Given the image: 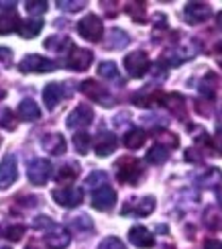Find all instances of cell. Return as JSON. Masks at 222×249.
<instances>
[{
  "mask_svg": "<svg viewBox=\"0 0 222 249\" xmlns=\"http://www.w3.org/2000/svg\"><path fill=\"white\" fill-rule=\"evenodd\" d=\"M116 178L124 184H137L141 178V165L135 158H122L116 161Z\"/></svg>",
  "mask_w": 222,
  "mask_h": 249,
  "instance_id": "1",
  "label": "cell"
},
{
  "mask_svg": "<svg viewBox=\"0 0 222 249\" xmlns=\"http://www.w3.org/2000/svg\"><path fill=\"white\" fill-rule=\"evenodd\" d=\"M18 70L23 71V74H43V71H51L55 70V64L51 59L43 57V55H25L23 61L18 64Z\"/></svg>",
  "mask_w": 222,
  "mask_h": 249,
  "instance_id": "2",
  "label": "cell"
},
{
  "mask_svg": "<svg viewBox=\"0 0 222 249\" xmlns=\"http://www.w3.org/2000/svg\"><path fill=\"white\" fill-rule=\"evenodd\" d=\"M51 172H53V168H51V161L49 160H43V158H37L29 163V182L35 184V186H43L47 184V180L51 178Z\"/></svg>",
  "mask_w": 222,
  "mask_h": 249,
  "instance_id": "3",
  "label": "cell"
},
{
  "mask_svg": "<svg viewBox=\"0 0 222 249\" xmlns=\"http://www.w3.org/2000/svg\"><path fill=\"white\" fill-rule=\"evenodd\" d=\"M78 33L88 41H100L104 33V25L96 15H86L78 23Z\"/></svg>",
  "mask_w": 222,
  "mask_h": 249,
  "instance_id": "4",
  "label": "cell"
},
{
  "mask_svg": "<svg viewBox=\"0 0 222 249\" xmlns=\"http://www.w3.org/2000/svg\"><path fill=\"white\" fill-rule=\"evenodd\" d=\"M124 68L133 78H143L147 74V70L151 68V61L145 51H133V53L124 57Z\"/></svg>",
  "mask_w": 222,
  "mask_h": 249,
  "instance_id": "5",
  "label": "cell"
},
{
  "mask_svg": "<svg viewBox=\"0 0 222 249\" xmlns=\"http://www.w3.org/2000/svg\"><path fill=\"white\" fill-rule=\"evenodd\" d=\"M92 59L94 53L90 49H84V47H71L69 55H68V68L73 71H84L92 66Z\"/></svg>",
  "mask_w": 222,
  "mask_h": 249,
  "instance_id": "6",
  "label": "cell"
},
{
  "mask_svg": "<svg viewBox=\"0 0 222 249\" xmlns=\"http://www.w3.org/2000/svg\"><path fill=\"white\" fill-rule=\"evenodd\" d=\"M18 178V170H17V158L15 155H6L0 163V190L10 188Z\"/></svg>",
  "mask_w": 222,
  "mask_h": 249,
  "instance_id": "7",
  "label": "cell"
},
{
  "mask_svg": "<svg viewBox=\"0 0 222 249\" xmlns=\"http://www.w3.org/2000/svg\"><path fill=\"white\" fill-rule=\"evenodd\" d=\"M53 200L66 209H73V206L82 204L84 200V190L82 188H57L53 190Z\"/></svg>",
  "mask_w": 222,
  "mask_h": 249,
  "instance_id": "8",
  "label": "cell"
},
{
  "mask_svg": "<svg viewBox=\"0 0 222 249\" xmlns=\"http://www.w3.org/2000/svg\"><path fill=\"white\" fill-rule=\"evenodd\" d=\"M80 88H82V92H84V94H86L88 98L100 102V105H110V102H112V96L108 94V90L104 88V86H100L96 80H86V82H82Z\"/></svg>",
  "mask_w": 222,
  "mask_h": 249,
  "instance_id": "9",
  "label": "cell"
},
{
  "mask_svg": "<svg viewBox=\"0 0 222 249\" xmlns=\"http://www.w3.org/2000/svg\"><path fill=\"white\" fill-rule=\"evenodd\" d=\"M92 119H94V110L90 107H86V105H80V107H76L68 115V123L66 124H68L69 129L88 127V124L92 123Z\"/></svg>",
  "mask_w": 222,
  "mask_h": 249,
  "instance_id": "10",
  "label": "cell"
},
{
  "mask_svg": "<svg viewBox=\"0 0 222 249\" xmlns=\"http://www.w3.org/2000/svg\"><path fill=\"white\" fill-rule=\"evenodd\" d=\"M114 204H116V192H114V188L102 186L100 190H96L92 194V206L96 211H110Z\"/></svg>",
  "mask_w": 222,
  "mask_h": 249,
  "instance_id": "11",
  "label": "cell"
},
{
  "mask_svg": "<svg viewBox=\"0 0 222 249\" xmlns=\"http://www.w3.org/2000/svg\"><path fill=\"white\" fill-rule=\"evenodd\" d=\"M69 241H71V237L61 225H53L45 235V243L49 249H66Z\"/></svg>",
  "mask_w": 222,
  "mask_h": 249,
  "instance_id": "12",
  "label": "cell"
},
{
  "mask_svg": "<svg viewBox=\"0 0 222 249\" xmlns=\"http://www.w3.org/2000/svg\"><path fill=\"white\" fill-rule=\"evenodd\" d=\"M186 18H188V23H192V25H200V23H204V20L210 18V15H212V10H210L208 4L204 2H188L186 4Z\"/></svg>",
  "mask_w": 222,
  "mask_h": 249,
  "instance_id": "13",
  "label": "cell"
},
{
  "mask_svg": "<svg viewBox=\"0 0 222 249\" xmlns=\"http://www.w3.org/2000/svg\"><path fill=\"white\" fill-rule=\"evenodd\" d=\"M129 241H131L135 247L147 249V247H153V245H155V237L149 233V229H147V227L135 225V227H131V231H129Z\"/></svg>",
  "mask_w": 222,
  "mask_h": 249,
  "instance_id": "14",
  "label": "cell"
},
{
  "mask_svg": "<svg viewBox=\"0 0 222 249\" xmlns=\"http://www.w3.org/2000/svg\"><path fill=\"white\" fill-rule=\"evenodd\" d=\"M155 211V198L153 196H143L141 200H137L122 209V214H133V216H149Z\"/></svg>",
  "mask_w": 222,
  "mask_h": 249,
  "instance_id": "15",
  "label": "cell"
},
{
  "mask_svg": "<svg viewBox=\"0 0 222 249\" xmlns=\"http://www.w3.org/2000/svg\"><path fill=\"white\" fill-rule=\"evenodd\" d=\"M41 145H43V149L51 155H63L68 149L66 145V139H63V135L59 133H51V135H45L43 141H41Z\"/></svg>",
  "mask_w": 222,
  "mask_h": 249,
  "instance_id": "16",
  "label": "cell"
},
{
  "mask_svg": "<svg viewBox=\"0 0 222 249\" xmlns=\"http://www.w3.org/2000/svg\"><path fill=\"white\" fill-rule=\"evenodd\" d=\"M163 102L165 107L173 112L175 117H179L182 121H186V98L182 94H177V92H171V94L163 96Z\"/></svg>",
  "mask_w": 222,
  "mask_h": 249,
  "instance_id": "17",
  "label": "cell"
},
{
  "mask_svg": "<svg viewBox=\"0 0 222 249\" xmlns=\"http://www.w3.org/2000/svg\"><path fill=\"white\" fill-rule=\"evenodd\" d=\"M61 98H63L61 84H57V82H51V84L45 86V90H43V102H45V107L49 110H53L61 102Z\"/></svg>",
  "mask_w": 222,
  "mask_h": 249,
  "instance_id": "18",
  "label": "cell"
},
{
  "mask_svg": "<svg viewBox=\"0 0 222 249\" xmlns=\"http://www.w3.org/2000/svg\"><path fill=\"white\" fill-rule=\"evenodd\" d=\"M41 31H43V20L41 18H27V20H20V25H18V33L25 39L37 37Z\"/></svg>",
  "mask_w": 222,
  "mask_h": 249,
  "instance_id": "19",
  "label": "cell"
},
{
  "mask_svg": "<svg viewBox=\"0 0 222 249\" xmlns=\"http://www.w3.org/2000/svg\"><path fill=\"white\" fill-rule=\"evenodd\" d=\"M222 182V172L218 168H210L206 170L202 176H198L196 178V184L200 186V188H216V186Z\"/></svg>",
  "mask_w": 222,
  "mask_h": 249,
  "instance_id": "20",
  "label": "cell"
},
{
  "mask_svg": "<svg viewBox=\"0 0 222 249\" xmlns=\"http://www.w3.org/2000/svg\"><path fill=\"white\" fill-rule=\"evenodd\" d=\"M18 117L23 121H37L41 117V108L35 100L31 98H25L23 102L18 105Z\"/></svg>",
  "mask_w": 222,
  "mask_h": 249,
  "instance_id": "21",
  "label": "cell"
},
{
  "mask_svg": "<svg viewBox=\"0 0 222 249\" xmlns=\"http://www.w3.org/2000/svg\"><path fill=\"white\" fill-rule=\"evenodd\" d=\"M116 145H119V141H116V137L112 133H104L98 137V143H96V153H98V158H106V155H110L114 149H116Z\"/></svg>",
  "mask_w": 222,
  "mask_h": 249,
  "instance_id": "22",
  "label": "cell"
},
{
  "mask_svg": "<svg viewBox=\"0 0 222 249\" xmlns=\"http://www.w3.org/2000/svg\"><path fill=\"white\" fill-rule=\"evenodd\" d=\"M18 25H20V18L15 10H8L0 17V35H8V33H15L18 31Z\"/></svg>",
  "mask_w": 222,
  "mask_h": 249,
  "instance_id": "23",
  "label": "cell"
},
{
  "mask_svg": "<svg viewBox=\"0 0 222 249\" xmlns=\"http://www.w3.org/2000/svg\"><path fill=\"white\" fill-rule=\"evenodd\" d=\"M145 139H147L145 131H141V129H131V131L122 137V143H124V147H129V149H139V147H143V145H145Z\"/></svg>",
  "mask_w": 222,
  "mask_h": 249,
  "instance_id": "24",
  "label": "cell"
},
{
  "mask_svg": "<svg viewBox=\"0 0 222 249\" xmlns=\"http://www.w3.org/2000/svg\"><path fill=\"white\" fill-rule=\"evenodd\" d=\"M106 41H108V43H106L108 49H122V47L129 45L131 39H129V35H126L122 29H112L110 33H108V39Z\"/></svg>",
  "mask_w": 222,
  "mask_h": 249,
  "instance_id": "25",
  "label": "cell"
},
{
  "mask_svg": "<svg viewBox=\"0 0 222 249\" xmlns=\"http://www.w3.org/2000/svg\"><path fill=\"white\" fill-rule=\"evenodd\" d=\"M167 155H169V149L165 147V145L157 143L149 149V153H147V161L155 163V165H161L163 161H167Z\"/></svg>",
  "mask_w": 222,
  "mask_h": 249,
  "instance_id": "26",
  "label": "cell"
},
{
  "mask_svg": "<svg viewBox=\"0 0 222 249\" xmlns=\"http://www.w3.org/2000/svg\"><path fill=\"white\" fill-rule=\"evenodd\" d=\"M157 98H159L157 92H153L151 88H143L139 94L133 96V102H135V105H139V107H153L157 102Z\"/></svg>",
  "mask_w": 222,
  "mask_h": 249,
  "instance_id": "27",
  "label": "cell"
},
{
  "mask_svg": "<svg viewBox=\"0 0 222 249\" xmlns=\"http://www.w3.org/2000/svg\"><path fill=\"white\" fill-rule=\"evenodd\" d=\"M216 86H218V78L214 74H206L202 84H200V92H202L206 98H212L214 92H216Z\"/></svg>",
  "mask_w": 222,
  "mask_h": 249,
  "instance_id": "28",
  "label": "cell"
},
{
  "mask_svg": "<svg viewBox=\"0 0 222 249\" xmlns=\"http://www.w3.org/2000/svg\"><path fill=\"white\" fill-rule=\"evenodd\" d=\"M78 165L76 163H69V165H63V168L57 172V182H61V184H66V182H73L78 178Z\"/></svg>",
  "mask_w": 222,
  "mask_h": 249,
  "instance_id": "29",
  "label": "cell"
},
{
  "mask_svg": "<svg viewBox=\"0 0 222 249\" xmlns=\"http://www.w3.org/2000/svg\"><path fill=\"white\" fill-rule=\"evenodd\" d=\"M69 225H71V229L73 231H80V233H84V231H92L94 229V225H92V219L88 214H80V216H76V219H71L69 221Z\"/></svg>",
  "mask_w": 222,
  "mask_h": 249,
  "instance_id": "30",
  "label": "cell"
},
{
  "mask_svg": "<svg viewBox=\"0 0 222 249\" xmlns=\"http://www.w3.org/2000/svg\"><path fill=\"white\" fill-rule=\"evenodd\" d=\"M73 147L80 155H86L90 151V135L88 133H76L73 135Z\"/></svg>",
  "mask_w": 222,
  "mask_h": 249,
  "instance_id": "31",
  "label": "cell"
},
{
  "mask_svg": "<svg viewBox=\"0 0 222 249\" xmlns=\"http://www.w3.org/2000/svg\"><path fill=\"white\" fill-rule=\"evenodd\" d=\"M98 74L106 80H119V68L114 61H102L98 66Z\"/></svg>",
  "mask_w": 222,
  "mask_h": 249,
  "instance_id": "32",
  "label": "cell"
},
{
  "mask_svg": "<svg viewBox=\"0 0 222 249\" xmlns=\"http://www.w3.org/2000/svg\"><path fill=\"white\" fill-rule=\"evenodd\" d=\"M45 47L51 51H63V49L71 47V41H69V37H49L45 41Z\"/></svg>",
  "mask_w": 222,
  "mask_h": 249,
  "instance_id": "33",
  "label": "cell"
},
{
  "mask_svg": "<svg viewBox=\"0 0 222 249\" xmlns=\"http://www.w3.org/2000/svg\"><path fill=\"white\" fill-rule=\"evenodd\" d=\"M204 223H206V227H210L212 231H216V229H220V227H222V219H220V214H218V211L214 209V206L206 211V214H204Z\"/></svg>",
  "mask_w": 222,
  "mask_h": 249,
  "instance_id": "34",
  "label": "cell"
},
{
  "mask_svg": "<svg viewBox=\"0 0 222 249\" xmlns=\"http://www.w3.org/2000/svg\"><path fill=\"white\" fill-rule=\"evenodd\" d=\"M108 174L106 172H92L86 178V186L88 188H100V184H106Z\"/></svg>",
  "mask_w": 222,
  "mask_h": 249,
  "instance_id": "35",
  "label": "cell"
},
{
  "mask_svg": "<svg viewBox=\"0 0 222 249\" xmlns=\"http://www.w3.org/2000/svg\"><path fill=\"white\" fill-rule=\"evenodd\" d=\"M23 235H25V225H10L6 229V239H10V241L23 239Z\"/></svg>",
  "mask_w": 222,
  "mask_h": 249,
  "instance_id": "36",
  "label": "cell"
},
{
  "mask_svg": "<svg viewBox=\"0 0 222 249\" xmlns=\"http://www.w3.org/2000/svg\"><path fill=\"white\" fill-rule=\"evenodd\" d=\"M98 249H126V245L119 239V237H106L104 241H100Z\"/></svg>",
  "mask_w": 222,
  "mask_h": 249,
  "instance_id": "37",
  "label": "cell"
},
{
  "mask_svg": "<svg viewBox=\"0 0 222 249\" xmlns=\"http://www.w3.org/2000/svg\"><path fill=\"white\" fill-rule=\"evenodd\" d=\"M126 10H129V15L133 17V20H139V23H143V20H145V4L141 2V4H129V8H126Z\"/></svg>",
  "mask_w": 222,
  "mask_h": 249,
  "instance_id": "38",
  "label": "cell"
},
{
  "mask_svg": "<svg viewBox=\"0 0 222 249\" xmlns=\"http://www.w3.org/2000/svg\"><path fill=\"white\" fill-rule=\"evenodd\" d=\"M57 6L61 8V10H69V13H78V10H82L84 6H86V2H82V0H78V2H68V0H59L57 2Z\"/></svg>",
  "mask_w": 222,
  "mask_h": 249,
  "instance_id": "39",
  "label": "cell"
},
{
  "mask_svg": "<svg viewBox=\"0 0 222 249\" xmlns=\"http://www.w3.org/2000/svg\"><path fill=\"white\" fill-rule=\"evenodd\" d=\"M0 127H4L6 131H15L17 124H15V119H13V112L10 110H4L2 117H0Z\"/></svg>",
  "mask_w": 222,
  "mask_h": 249,
  "instance_id": "40",
  "label": "cell"
},
{
  "mask_svg": "<svg viewBox=\"0 0 222 249\" xmlns=\"http://www.w3.org/2000/svg\"><path fill=\"white\" fill-rule=\"evenodd\" d=\"M25 6L31 15H43L47 10V2H33V0H29V2H25Z\"/></svg>",
  "mask_w": 222,
  "mask_h": 249,
  "instance_id": "41",
  "label": "cell"
},
{
  "mask_svg": "<svg viewBox=\"0 0 222 249\" xmlns=\"http://www.w3.org/2000/svg\"><path fill=\"white\" fill-rule=\"evenodd\" d=\"M55 223L53 221H51V219H47V216H37V219H35V223H33V227H35V229H51V227H53Z\"/></svg>",
  "mask_w": 222,
  "mask_h": 249,
  "instance_id": "42",
  "label": "cell"
},
{
  "mask_svg": "<svg viewBox=\"0 0 222 249\" xmlns=\"http://www.w3.org/2000/svg\"><path fill=\"white\" fill-rule=\"evenodd\" d=\"M212 143H214V149H216L218 153H222V129H218V131H216Z\"/></svg>",
  "mask_w": 222,
  "mask_h": 249,
  "instance_id": "43",
  "label": "cell"
},
{
  "mask_svg": "<svg viewBox=\"0 0 222 249\" xmlns=\"http://www.w3.org/2000/svg\"><path fill=\"white\" fill-rule=\"evenodd\" d=\"M10 57H13V51L6 49V47H0V61H4V64H10Z\"/></svg>",
  "mask_w": 222,
  "mask_h": 249,
  "instance_id": "44",
  "label": "cell"
},
{
  "mask_svg": "<svg viewBox=\"0 0 222 249\" xmlns=\"http://www.w3.org/2000/svg\"><path fill=\"white\" fill-rule=\"evenodd\" d=\"M204 249H222V243L218 239H208L204 243Z\"/></svg>",
  "mask_w": 222,
  "mask_h": 249,
  "instance_id": "45",
  "label": "cell"
},
{
  "mask_svg": "<svg viewBox=\"0 0 222 249\" xmlns=\"http://www.w3.org/2000/svg\"><path fill=\"white\" fill-rule=\"evenodd\" d=\"M17 6L15 0H10V2H6V0H0V8H4V10H13Z\"/></svg>",
  "mask_w": 222,
  "mask_h": 249,
  "instance_id": "46",
  "label": "cell"
},
{
  "mask_svg": "<svg viewBox=\"0 0 222 249\" xmlns=\"http://www.w3.org/2000/svg\"><path fill=\"white\" fill-rule=\"evenodd\" d=\"M216 61H218V66L222 68V43L218 45V57H216Z\"/></svg>",
  "mask_w": 222,
  "mask_h": 249,
  "instance_id": "47",
  "label": "cell"
},
{
  "mask_svg": "<svg viewBox=\"0 0 222 249\" xmlns=\"http://www.w3.org/2000/svg\"><path fill=\"white\" fill-rule=\"evenodd\" d=\"M216 25H218V29L222 31V10H220V13L216 15Z\"/></svg>",
  "mask_w": 222,
  "mask_h": 249,
  "instance_id": "48",
  "label": "cell"
},
{
  "mask_svg": "<svg viewBox=\"0 0 222 249\" xmlns=\"http://www.w3.org/2000/svg\"><path fill=\"white\" fill-rule=\"evenodd\" d=\"M4 96H6V92H4V90H2V88H0V100H2V98H4Z\"/></svg>",
  "mask_w": 222,
  "mask_h": 249,
  "instance_id": "49",
  "label": "cell"
},
{
  "mask_svg": "<svg viewBox=\"0 0 222 249\" xmlns=\"http://www.w3.org/2000/svg\"><path fill=\"white\" fill-rule=\"evenodd\" d=\"M218 119H220V123H222V107H220V112H218Z\"/></svg>",
  "mask_w": 222,
  "mask_h": 249,
  "instance_id": "50",
  "label": "cell"
},
{
  "mask_svg": "<svg viewBox=\"0 0 222 249\" xmlns=\"http://www.w3.org/2000/svg\"><path fill=\"white\" fill-rule=\"evenodd\" d=\"M27 249H37V247H35V245H29V247H27Z\"/></svg>",
  "mask_w": 222,
  "mask_h": 249,
  "instance_id": "51",
  "label": "cell"
},
{
  "mask_svg": "<svg viewBox=\"0 0 222 249\" xmlns=\"http://www.w3.org/2000/svg\"><path fill=\"white\" fill-rule=\"evenodd\" d=\"M0 249H10V247H0Z\"/></svg>",
  "mask_w": 222,
  "mask_h": 249,
  "instance_id": "52",
  "label": "cell"
},
{
  "mask_svg": "<svg viewBox=\"0 0 222 249\" xmlns=\"http://www.w3.org/2000/svg\"><path fill=\"white\" fill-rule=\"evenodd\" d=\"M220 204H222V196H220Z\"/></svg>",
  "mask_w": 222,
  "mask_h": 249,
  "instance_id": "53",
  "label": "cell"
},
{
  "mask_svg": "<svg viewBox=\"0 0 222 249\" xmlns=\"http://www.w3.org/2000/svg\"><path fill=\"white\" fill-rule=\"evenodd\" d=\"M0 143H2V139H0Z\"/></svg>",
  "mask_w": 222,
  "mask_h": 249,
  "instance_id": "54",
  "label": "cell"
}]
</instances>
